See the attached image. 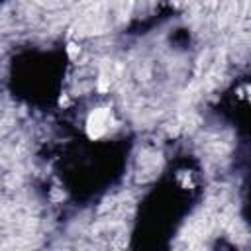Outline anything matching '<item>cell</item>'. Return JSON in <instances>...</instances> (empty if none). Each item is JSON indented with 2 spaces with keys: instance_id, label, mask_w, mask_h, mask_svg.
I'll return each instance as SVG.
<instances>
[{
  "instance_id": "2",
  "label": "cell",
  "mask_w": 251,
  "mask_h": 251,
  "mask_svg": "<svg viewBox=\"0 0 251 251\" xmlns=\"http://www.w3.org/2000/svg\"><path fill=\"white\" fill-rule=\"evenodd\" d=\"M78 53H80V47H78L76 43H69V45H67V55H69L71 59H76Z\"/></svg>"
},
{
  "instance_id": "1",
  "label": "cell",
  "mask_w": 251,
  "mask_h": 251,
  "mask_svg": "<svg viewBox=\"0 0 251 251\" xmlns=\"http://www.w3.org/2000/svg\"><path fill=\"white\" fill-rule=\"evenodd\" d=\"M108 122H110V112L104 110V108H98L94 110L90 116H88V122H86V133L90 139H98L104 135L106 127H108Z\"/></svg>"
}]
</instances>
